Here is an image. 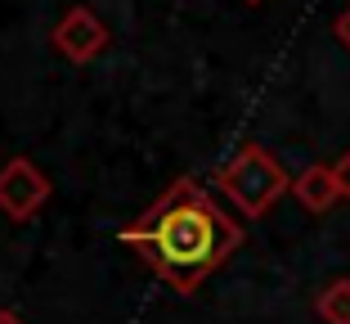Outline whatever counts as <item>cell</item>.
I'll list each match as a JSON object with an SVG mask.
<instances>
[{
  "label": "cell",
  "instance_id": "cell-1",
  "mask_svg": "<svg viewBox=\"0 0 350 324\" xmlns=\"http://www.w3.org/2000/svg\"><path fill=\"white\" fill-rule=\"evenodd\" d=\"M122 239L135 243L139 257H144L171 288L193 293L198 284L243 243V230L206 199L193 180H180V185H175L157 208H148L144 221L131 225Z\"/></svg>",
  "mask_w": 350,
  "mask_h": 324
},
{
  "label": "cell",
  "instance_id": "cell-2",
  "mask_svg": "<svg viewBox=\"0 0 350 324\" xmlns=\"http://www.w3.org/2000/svg\"><path fill=\"white\" fill-rule=\"evenodd\" d=\"M216 180H220V189L229 194V203H234L243 216H265V212L292 189L288 171L278 167L260 145H243L225 167L216 171Z\"/></svg>",
  "mask_w": 350,
  "mask_h": 324
},
{
  "label": "cell",
  "instance_id": "cell-3",
  "mask_svg": "<svg viewBox=\"0 0 350 324\" xmlns=\"http://www.w3.org/2000/svg\"><path fill=\"white\" fill-rule=\"evenodd\" d=\"M50 199V180L36 171L31 158H10L0 167V212L10 221H27L45 208Z\"/></svg>",
  "mask_w": 350,
  "mask_h": 324
},
{
  "label": "cell",
  "instance_id": "cell-4",
  "mask_svg": "<svg viewBox=\"0 0 350 324\" xmlns=\"http://www.w3.org/2000/svg\"><path fill=\"white\" fill-rule=\"evenodd\" d=\"M54 45H59L72 63H90L94 54H103V45H108V27L99 23L94 10L77 5V10H68L59 23H54Z\"/></svg>",
  "mask_w": 350,
  "mask_h": 324
},
{
  "label": "cell",
  "instance_id": "cell-5",
  "mask_svg": "<svg viewBox=\"0 0 350 324\" xmlns=\"http://www.w3.org/2000/svg\"><path fill=\"white\" fill-rule=\"evenodd\" d=\"M292 194H297V203L306 212H328L332 203L341 199L337 176H332V167H323V162H314V167L301 171V176L292 180Z\"/></svg>",
  "mask_w": 350,
  "mask_h": 324
},
{
  "label": "cell",
  "instance_id": "cell-6",
  "mask_svg": "<svg viewBox=\"0 0 350 324\" xmlns=\"http://www.w3.org/2000/svg\"><path fill=\"white\" fill-rule=\"evenodd\" d=\"M314 311H319L323 324H350V279H332L314 297Z\"/></svg>",
  "mask_w": 350,
  "mask_h": 324
},
{
  "label": "cell",
  "instance_id": "cell-7",
  "mask_svg": "<svg viewBox=\"0 0 350 324\" xmlns=\"http://www.w3.org/2000/svg\"><path fill=\"white\" fill-rule=\"evenodd\" d=\"M332 176H337V189H341V199H350V153H341L337 162H332Z\"/></svg>",
  "mask_w": 350,
  "mask_h": 324
},
{
  "label": "cell",
  "instance_id": "cell-8",
  "mask_svg": "<svg viewBox=\"0 0 350 324\" xmlns=\"http://www.w3.org/2000/svg\"><path fill=\"white\" fill-rule=\"evenodd\" d=\"M332 32H337V41L350 50V10L346 14H337V23H332Z\"/></svg>",
  "mask_w": 350,
  "mask_h": 324
},
{
  "label": "cell",
  "instance_id": "cell-9",
  "mask_svg": "<svg viewBox=\"0 0 350 324\" xmlns=\"http://www.w3.org/2000/svg\"><path fill=\"white\" fill-rule=\"evenodd\" d=\"M0 324H27V320H23L18 311H0Z\"/></svg>",
  "mask_w": 350,
  "mask_h": 324
},
{
  "label": "cell",
  "instance_id": "cell-10",
  "mask_svg": "<svg viewBox=\"0 0 350 324\" xmlns=\"http://www.w3.org/2000/svg\"><path fill=\"white\" fill-rule=\"evenodd\" d=\"M247 5H260V0H247Z\"/></svg>",
  "mask_w": 350,
  "mask_h": 324
}]
</instances>
